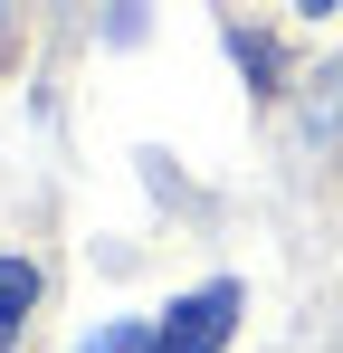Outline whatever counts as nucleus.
<instances>
[{
	"label": "nucleus",
	"mask_w": 343,
	"mask_h": 353,
	"mask_svg": "<svg viewBox=\"0 0 343 353\" xmlns=\"http://www.w3.org/2000/svg\"><path fill=\"white\" fill-rule=\"evenodd\" d=\"M229 325H238V287H200V296H181L163 325H153V344L163 353H220Z\"/></svg>",
	"instance_id": "nucleus-1"
},
{
	"label": "nucleus",
	"mask_w": 343,
	"mask_h": 353,
	"mask_svg": "<svg viewBox=\"0 0 343 353\" xmlns=\"http://www.w3.org/2000/svg\"><path fill=\"white\" fill-rule=\"evenodd\" d=\"M29 305H39V268L29 258H0V344L29 325Z\"/></svg>",
	"instance_id": "nucleus-2"
},
{
	"label": "nucleus",
	"mask_w": 343,
	"mask_h": 353,
	"mask_svg": "<svg viewBox=\"0 0 343 353\" xmlns=\"http://www.w3.org/2000/svg\"><path fill=\"white\" fill-rule=\"evenodd\" d=\"M86 353H163V344H153V325H105Z\"/></svg>",
	"instance_id": "nucleus-3"
},
{
	"label": "nucleus",
	"mask_w": 343,
	"mask_h": 353,
	"mask_svg": "<svg viewBox=\"0 0 343 353\" xmlns=\"http://www.w3.org/2000/svg\"><path fill=\"white\" fill-rule=\"evenodd\" d=\"M295 10H305V19H343V0H295Z\"/></svg>",
	"instance_id": "nucleus-4"
}]
</instances>
